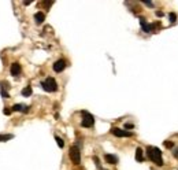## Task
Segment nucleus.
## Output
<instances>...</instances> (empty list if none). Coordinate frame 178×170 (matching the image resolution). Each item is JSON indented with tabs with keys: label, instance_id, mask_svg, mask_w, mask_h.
Masks as SVG:
<instances>
[{
	"label": "nucleus",
	"instance_id": "1",
	"mask_svg": "<svg viewBox=\"0 0 178 170\" xmlns=\"http://www.w3.org/2000/svg\"><path fill=\"white\" fill-rule=\"evenodd\" d=\"M147 155L149 161H152L155 165L158 166H163V159H162V152L158 147H148L147 148Z\"/></svg>",
	"mask_w": 178,
	"mask_h": 170
},
{
	"label": "nucleus",
	"instance_id": "2",
	"mask_svg": "<svg viewBox=\"0 0 178 170\" xmlns=\"http://www.w3.org/2000/svg\"><path fill=\"white\" fill-rule=\"evenodd\" d=\"M41 87L45 92H56L58 91V84H56L55 78H52V77H48L44 81H41Z\"/></svg>",
	"mask_w": 178,
	"mask_h": 170
},
{
	"label": "nucleus",
	"instance_id": "3",
	"mask_svg": "<svg viewBox=\"0 0 178 170\" xmlns=\"http://www.w3.org/2000/svg\"><path fill=\"white\" fill-rule=\"evenodd\" d=\"M69 157L71 159V162L74 165H80L81 162V151H80V147L78 145H73L69 151Z\"/></svg>",
	"mask_w": 178,
	"mask_h": 170
},
{
	"label": "nucleus",
	"instance_id": "4",
	"mask_svg": "<svg viewBox=\"0 0 178 170\" xmlns=\"http://www.w3.org/2000/svg\"><path fill=\"white\" fill-rule=\"evenodd\" d=\"M95 124V117L92 114H89L88 111H82V121H81V125L84 128H92Z\"/></svg>",
	"mask_w": 178,
	"mask_h": 170
},
{
	"label": "nucleus",
	"instance_id": "5",
	"mask_svg": "<svg viewBox=\"0 0 178 170\" xmlns=\"http://www.w3.org/2000/svg\"><path fill=\"white\" fill-rule=\"evenodd\" d=\"M111 133L117 137H132L133 133L128 132V130H123V129H119V128H112L111 129Z\"/></svg>",
	"mask_w": 178,
	"mask_h": 170
},
{
	"label": "nucleus",
	"instance_id": "6",
	"mask_svg": "<svg viewBox=\"0 0 178 170\" xmlns=\"http://www.w3.org/2000/svg\"><path fill=\"white\" fill-rule=\"evenodd\" d=\"M64 69H66V62L63 59H59V60H56L54 63V71L55 73H62Z\"/></svg>",
	"mask_w": 178,
	"mask_h": 170
},
{
	"label": "nucleus",
	"instance_id": "7",
	"mask_svg": "<svg viewBox=\"0 0 178 170\" xmlns=\"http://www.w3.org/2000/svg\"><path fill=\"white\" fill-rule=\"evenodd\" d=\"M21 71H22V67H21V65H19L18 62L12 63L11 65V69H10V73H11V76L17 77L21 74Z\"/></svg>",
	"mask_w": 178,
	"mask_h": 170
},
{
	"label": "nucleus",
	"instance_id": "8",
	"mask_svg": "<svg viewBox=\"0 0 178 170\" xmlns=\"http://www.w3.org/2000/svg\"><path fill=\"white\" fill-rule=\"evenodd\" d=\"M140 25H141V29L145 32V33H151V32H154L152 30V25L147 24V21H145L144 18L140 19Z\"/></svg>",
	"mask_w": 178,
	"mask_h": 170
},
{
	"label": "nucleus",
	"instance_id": "9",
	"mask_svg": "<svg viewBox=\"0 0 178 170\" xmlns=\"http://www.w3.org/2000/svg\"><path fill=\"white\" fill-rule=\"evenodd\" d=\"M29 106L25 104H14L12 106V111H21V113H29Z\"/></svg>",
	"mask_w": 178,
	"mask_h": 170
},
{
	"label": "nucleus",
	"instance_id": "10",
	"mask_svg": "<svg viewBox=\"0 0 178 170\" xmlns=\"http://www.w3.org/2000/svg\"><path fill=\"white\" fill-rule=\"evenodd\" d=\"M104 159H105V162L110 163V165H117L118 163V158L115 157V155H112V154H105Z\"/></svg>",
	"mask_w": 178,
	"mask_h": 170
},
{
	"label": "nucleus",
	"instance_id": "11",
	"mask_svg": "<svg viewBox=\"0 0 178 170\" xmlns=\"http://www.w3.org/2000/svg\"><path fill=\"white\" fill-rule=\"evenodd\" d=\"M34 21H36L37 25H41L44 21H45V14L41 13V11H38V13L34 14Z\"/></svg>",
	"mask_w": 178,
	"mask_h": 170
},
{
	"label": "nucleus",
	"instance_id": "12",
	"mask_svg": "<svg viewBox=\"0 0 178 170\" xmlns=\"http://www.w3.org/2000/svg\"><path fill=\"white\" fill-rule=\"evenodd\" d=\"M136 161H138V162H142V161H144V152H142V150L140 147L136 150Z\"/></svg>",
	"mask_w": 178,
	"mask_h": 170
},
{
	"label": "nucleus",
	"instance_id": "13",
	"mask_svg": "<svg viewBox=\"0 0 178 170\" xmlns=\"http://www.w3.org/2000/svg\"><path fill=\"white\" fill-rule=\"evenodd\" d=\"M32 93H33V89H32V87H26V88L22 89V96H25V97H29Z\"/></svg>",
	"mask_w": 178,
	"mask_h": 170
},
{
	"label": "nucleus",
	"instance_id": "14",
	"mask_svg": "<svg viewBox=\"0 0 178 170\" xmlns=\"http://www.w3.org/2000/svg\"><path fill=\"white\" fill-rule=\"evenodd\" d=\"M14 136L12 134H0V141H7V140H11Z\"/></svg>",
	"mask_w": 178,
	"mask_h": 170
},
{
	"label": "nucleus",
	"instance_id": "15",
	"mask_svg": "<svg viewBox=\"0 0 178 170\" xmlns=\"http://www.w3.org/2000/svg\"><path fill=\"white\" fill-rule=\"evenodd\" d=\"M55 140H56V143H58V145H59L60 148H63V147H64V141H63V140H62L59 136H55Z\"/></svg>",
	"mask_w": 178,
	"mask_h": 170
},
{
	"label": "nucleus",
	"instance_id": "16",
	"mask_svg": "<svg viewBox=\"0 0 178 170\" xmlns=\"http://www.w3.org/2000/svg\"><path fill=\"white\" fill-rule=\"evenodd\" d=\"M0 93H1V97L3 99H10V95H8V92H7L6 89L1 88V91H0Z\"/></svg>",
	"mask_w": 178,
	"mask_h": 170
},
{
	"label": "nucleus",
	"instance_id": "17",
	"mask_svg": "<svg viewBox=\"0 0 178 170\" xmlns=\"http://www.w3.org/2000/svg\"><path fill=\"white\" fill-rule=\"evenodd\" d=\"M169 19H170V22H171V24H174V22L177 21V15H175L174 13H170V14H169Z\"/></svg>",
	"mask_w": 178,
	"mask_h": 170
},
{
	"label": "nucleus",
	"instance_id": "18",
	"mask_svg": "<svg viewBox=\"0 0 178 170\" xmlns=\"http://www.w3.org/2000/svg\"><path fill=\"white\" fill-rule=\"evenodd\" d=\"M163 144H165V147H166V148H169V150L174 147V144H173V141H169V140H166V141H165Z\"/></svg>",
	"mask_w": 178,
	"mask_h": 170
},
{
	"label": "nucleus",
	"instance_id": "19",
	"mask_svg": "<svg viewBox=\"0 0 178 170\" xmlns=\"http://www.w3.org/2000/svg\"><path fill=\"white\" fill-rule=\"evenodd\" d=\"M162 28V25H160L159 22H155V24H152V30H158V29H160Z\"/></svg>",
	"mask_w": 178,
	"mask_h": 170
},
{
	"label": "nucleus",
	"instance_id": "20",
	"mask_svg": "<svg viewBox=\"0 0 178 170\" xmlns=\"http://www.w3.org/2000/svg\"><path fill=\"white\" fill-rule=\"evenodd\" d=\"M11 111H12V108H10V107H4V110H3L4 115H10V114H11Z\"/></svg>",
	"mask_w": 178,
	"mask_h": 170
},
{
	"label": "nucleus",
	"instance_id": "21",
	"mask_svg": "<svg viewBox=\"0 0 178 170\" xmlns=\"http://www.w3.org/2000/svg\"><path fill=\"white\" fill-rule=\"evenodd\" d=\"M134 126L132 125V124H125V129H133Z\"/></svg>",
	"mask_w": 178,
	"mask_h": 170
},
{
	"label": "nucleus",
	"instance_id": "22",
	"mask_svg": "<svg viewBox=\"0 0 178 170\" xmlns=\"http://www.w3.org/2000/svg\"><path fill=\"white\" fill-rule=\"evenodd\" d=\"M163 15H165V14L162 13V11H156V17H159V18H162Z\"/></svg>",
	"mask_w": 178,
	"mask_h": 170
},
{
	"label": "nucleus",
	"instance_id": "23",
	"mask_svg": "<svg viewBox=\"0 0 178 170\" xmlns=\"http://www.w3.org/2000/svg\"><path fill=\"white\" fill-rule=\"evenodd\" d=\"M144 4H147V6H149V7H154V3H152V1H144Z\"/></svg>",
	"mask_w": 178,
	"mask_h": 170
},
{
	"label": "nucleus",
	"instance_id": "24",
	"mask_svg": "<svg viewBox=\"0 0 178 170\" xmlns=\"http://www.w3.org/2000/svg\"><path fill=\"white\" fill-rule=\"evenodd\" d=\"M173 154H174V157L177 158L178 159V148H175V150H174V152H173Z\"/></svg>",
	"mask_w": 178,
	"mask_h": 170
}]
</instances>
